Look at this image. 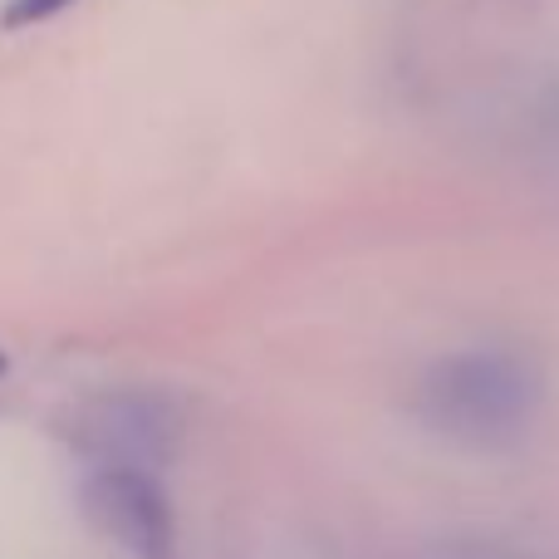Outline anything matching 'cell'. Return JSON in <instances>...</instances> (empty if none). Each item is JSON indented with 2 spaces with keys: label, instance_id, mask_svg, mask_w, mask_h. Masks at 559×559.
Wrapping results in <instances>:
<instances>
[{
  "label": "cell",
  "instance_id": "6da1fadb",
  "mask_svg": "<svg viewBox=\"0 0 559 559\" xmlns=\"http://www.w3.org/2000/svg\"><path fill=\"white\" fill-rule=\"evenodd\" d=\"M545 407V373L515 348H456L423 368L413 388V413L427 432L472 452L515 447Z\"/></svg>",
  "mask_w": 559,
  "mask_h": 559
},
{
  "label": "cell",
  "instance_id": "7a4b0ae2",
  "mask_svg": "<svg viewBox=\"0 0 559 559\" xmlns=\"http://www.w3.org/2000/svg\"><path fill=\"white\" fill-rule=\"evenodd\" d=\"M84 511L133 559H177V515L163 481L133 462H98L84 481Z\"/></svg>",
  "mask_w": 559,
  "mask_h": 559
},
{
  "label": "cell",
  "instance_id": "3957f363",
  "mask_svg": "<svg viewBox=\"0 0 559 559\" xmlns=\"http://www.w3.org/2000/svg\"><path fill=\"white\" fill-rule=\"evenodd\" d=\"M167 432H173V417L147 397H114L104 413H94V447L104 452V462L147 466V456L167 447Z\"/></svg>",
  "mask_w": 559,
  "mask_h": 559
},
{
  "label": "cell",
  "instance_id": "277c9868",
  "mask_svg": "<svg viewBox=\"0 0 559 559\" xmlns=\"http://www.w3.org/2000/svg\"><path fill=\"white\" fill-rule=\"evenodd\" d=\"M64 5H74V0H15V5L5 10V20H10V25H35V20L59 15Z\"/></svg>",
  "mask_w": 559,
  "mask_h": 559
},
{
  "label": "cell",
  "instance_id": "5b68a950",
  "mask_svg": "<svg viewBox=\"0 0 559 559\" xmlns=\"http://www.w3.org/2000/svg\"><path fill=\"white\" fill-rule=\"evenodd\" d=\"M432 559H535V555L501 550V545H447V550L432 555Z\"/></svg>",
  "mask_w": 559,
  "mask_h": 559
},
{
  "label": "cell",
  "instance_id": "8992f818",
  "mask_svg": "<svg viewBox=\"0 0 559 559\" xmlns=\"http://www.w3.org/2000/svg\"><path fill=\"white\" fill-rule=\"evenodd\" d=\"M0 373H5V354H0Z\"/></svg>",
  "mask_w": 559,
  "mask_h": 559
}]
</instances>
